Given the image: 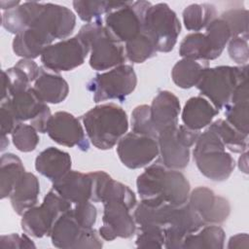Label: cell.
<instances>
[{
	"label": "cell",
	"mask_w": 249,
	"mask_h": 249,
	"mask_svg": "<svg viewBox=\"0 0 249 249\" xmlns=\"http://www.w3.org/2000/svg\"><path fill=\"white\" fill-rule=\"evenodd\" d=\"M137 193L141 199H160L174 206L188 202L191 193L190 183L185 175L167 168L160 160L146 166L136 180Z\"/></svg>",
	"instance_id": "6da1fadb"
},
{
	"label": "cell",
	"mask_w": 249,
	"mask_h": 249,
	"mask_svg": "<svg viewBox=\"0 0 249 249\" xmlns=\"http://www.w3.org/2000/svg\"><path fill=\"white\" fill-rule=\"evenodd\" d=\"M86 134L99 150H109L127 133L128 119L125 111L115 103L96 105L82 116Z\"/></svg>",
	"instance_id": "7a4b0ae2"
},
{
	"label": "cell",
	"mask_w": 249,
	"mask_h": 249,
	"mask_svg": "<svg viewBox=\"0 0 249 249\" xmlns=\"http://www.w3.org/2000/svg\"><path fill=\"white\" fill-rule=\"evenodd\" d=\"M193 156L200 173L212 181L227 180L235 166L234 159L226 151L218 134L209 125L199 134Z\"/></svg>",
	"instance_id": "3957f363"
},
{
	"label": "cell",
	"mask_w": 249,
	"mask_h": 249,
	"mask_svg": "<svg viewBox=\"0 0 249 249\" xmlns=\"http://www.w3.org/2000/svg\"><path fill=\"white\" fill-rule=\"evenodd\" d=\"M77 35L89 49L92 69L104 71L124 64V47L110 35L101 18L83 25Z\"/></svg>",
	"instance_id": "277c9868"
},
{
	"label": "cell",
	"mask_w": 249,
	"mask_h": 249,
	"mask_svg": "<svg viewBox=\"0 0 249 249\" xmlns=\"http://www.w3.org/2000/svg\"><path fill=\"white\" fill-rule=\"evenodd\" d=\"M248 79V65H222L207 67L196 85L200 94L205 96L219 111L231 101L236 87Z\"/></svg>",
	"instance_id": "5b68a950"
},
{
	"label": "cell",
	"mask_w": 249,
	"mask_h": 249,
	"mask_svg": "<svg viewBox=\"0 0 249 249\" xmlns=\"http://www.w3.org/2000/svg\"><path fill=\"white\" fill-rule=\"evenodd\" d=\"M143 32L153 41L157 52L169 53L177 43L181 23L176 13L166 3H158L146 11Z\"/></svg>",
	"instance_id": "8992f818"
},
{
	"label": "cell",
	"mask_w": 249,
	"mask_h": 249,
	"mask_svg": "<svg viewBox=\"0 0 249 249\" xmlns=\"http://www.w3.org/2000/svg\"><path fill=\"white\" fill-rule=\"evenodd\" d=\"M75 25L76 16L69 8L53 3L30 2V19L27 27L39 30L53 41L67 38Z\"/></svg>",
	"instance_id": "52a82bcc"
},
{
	"label": "cell",
	"mask_w": 249,
	"mask_h": 249,
	"mask_svg": "<svg viewBox=\"0 0 249 249\" xmlns=\"http://www.w3.org/2000/svg\"><path fill=\"white\" fill-rule=\"evenodd\" d=\"M137 77L131 65L122 64L109 71L96 74L87 84L95 103L117 99L123 101L136 88Z\"/></svg>",
	"instance_id": "ba28073f"
},
{
	"label": "cell",
	"mask_w": 249,
	"mask_h": 249,
	"mask_svg": "<svg viewBox=\"0 0 249 249\" xmlns=\"http://www.w3.org/2000/svg\"><path fill=\"white\" fill-rule=\"evenodd\" d=\"M71 208L72 203L52 189L39 206L35 205L21 215V229L26 234L36 238L50 235L56 219Z\"/></svg>",
	"instance_id": "9c48e42d"
},
{
	"label": "cell",
	"mask_w": 249,
	"mask_h": 249,
	"mask_svg": "<svg viewBox=\"0 0 249 249\" xmlns=\"http://www.w3.org/2000/svg\"><path fill=\"white\" fill-rule=\"evenodd\" d=\"M151 5L148 1H125L106 14L104 25L114 39L126 43L143 32L145 13Z\"/></svg>",
	"instance_id": "30bf717a"
},
{
	"label": "cell",
	"mask_w": 249,
	"mask_h": 249,
	"mask_svg": "<svg viewBox=\"0 0 249 249\" xmlns=\"http://www.w3.org/2000/svg\"><path fill=\"white\" fill-rule=\"evenodd\" d=\"M52 244L62 249L101 248V236L93 229H84L75 220L72 208L62 213L54 222L50 233Z\"/></svg>",
	"instance_id": "8fae6325"
},
{
	"label": "cell",
	"mask_w": 249,
	"mask_h": 249,
	"mask_svg": "<svg viewBox=\"0 0 249 249\" xmlns=\"http://www.w3.org/2000/svg\"><path fill=\"white\" fill-rule=\"evenodd\" d=\"M89 47L78 36L61 40L44 50L40 58L48 70L58 73L73 70L85 62Z\"/></svg>",
	"instance_id": "7c38bea8"
},
{
	"label": "cell",
	"mask_w": 249,
	"mask_h": 249,
	"mask_svg": "<svg viewBox=\"0 0 249 249\" xmlns=\"http://www.w3.org/2000/svg\"><path fill=\"white\" fill-rule=\"evenodd\" d=\"M133 208L121 199H109L103 202L102 226L98 233L106 241L117 237L129 238L136 232V223L130 211Z\"/></svg>",
	"instance_id": "4fadbf2b"
},
{
	"label": "cell",
	"mask_w": 249,
	"mask_h": 249,
	"mask_svg": "<svg viewBox=\"0 0 249 249\" xmlns=\"http://www.w3.org/2000/svg\"><path fill=\"white\" fill-rule=\"evenodd\" d=\"M117 153L122 163L127 168L146 167L160 154L158 139L132 131L127 132L119 140Z\"/></svg>",
	"instance_id": "5bb4252c"
},
{
	"label": "cell",
	"mask_w": 249,
	"mask_h": 249,
	"mask_svg": "<svg viewBox=\"0 0 249 249\" xmlns=\"http://www.w3.org/2000/svg\"><path fill=\"white\" fill-rule=\"evenodd\" d=\"M204 223L200 216L187 203L175 206L167 226L163 229L164 246L167 249H183L185 238L198 231Z\"/></svg>",
	"instance_id": "9a60e30c"
},
{
	"label": "cell",
	"mask_w": 249,
	"mask_h": 249,
	"mask_svg": "<svg viewBox=\"0 0 249 249\" xmlns=\"http://www.w3.org/2000/svg\"><path fill=\"white\" fill-rule=\"evenodd\" d=\"M46 132L53 141L59 145L78 147L83 152H87L89 148L83 125L75 116L68 112L58 111L52 115Z\"/></svg>",
	"instance_id": "2e32d148"
},
{
	"label": "cell",
	"mask_w": 249,
	"mask_h": 249,
	"mask_svg": "<svg viewBox=\"0 0 249 249\" xmlns=\"http://www.w3.org/2000/svg\"><path fill=\"white\" fill-rule=\"evenodd\" d=\"M188 204L200 216L204 225L224 223L231 212L228 199L217 196L207 187H197L190 193Z\"/></svg>",
	"instance_id": "e0dca14e"
},
{
	"label": "cell",
	"mask_w": 249,
	"mask_h": 249,
	"mask_svg": "<svg viewBox=\"0 0 249 249\" xmlns=\"http://www.w3.org/2000/svg\"><path fill=\"white\" fill-rule=\"evenodd\" d=\"M40 69L41 67L33 59L21 58L13 67L3 70L1 100L31 88L30 83L38 78Z\"/></svg>",
	"instance_id": "ac0fdd59"
},
{
	"label": "cell",
	"mask_w": 249,
	"mask_h": 249,
	"mask_svg": "<svg viewBox=\"0 0 249 249\" xmlns=\"http://www.w3.org/2000/svg\"><path fill=\"white\" fill-rule=\"evenodd\" d=\"M181 105L178 97L168 90H160L150 105L151 121L158 134L162 130L178 125Z\"/></svg>",
	"instance_id": "d6986e66"
},
{
	"label": "cell",
	"mask_w": 249,
	"mask_h": 249,
	"mask_svg": "<svg viewBox=\"0 0 249 249\" xmlns=\"http://www.w3.org/2000/svg\"><path fill=\"white\" fill-rule=\"evenodd\" d=\"M53 190L71 203L90 201L91 177L89 173L70 170L60 179L53 182Z\"/></svg>",
	"instance_id": "ffe728a7"
},
{
	"label": "cell",
	"mask_w": 249,
	"mask_h": 249,
	"mask_svg": "<svg viewBox=\"0 0 249 249\" xmlns=\"http://www.w3.org/2000/svg\"><path fill=\"white\" fill-rule=\"evenodd\" d=\"M46 105L33 88L12 94L0 102V106L8 109L18 123L32 121Z\"/></svg>",
	"instance_id": "44dd1931"
},
{
	"label": "cell",
	"mask_w": 249,
	"mask_h": 249,
	"mask_svg": "<svg viewBox=\"0 0 249 249\" xmlns=\"http://www.w3.org/2000/svg\"><path fill=\"white\" fill-rule=\"evenodd\" d=\"M177 126L162 130L159 133L157 139L161 162L167 168L179 170L189 164L190 149L184 146L177 138Z\"/></svg>",
	"instance_id": "7402d4cb"
},
{
	"label": "cell",
	"mask_w": 249,
	"mask_h": 249,
	"mask_svg": "<svg viewBox=\"0 0 249 249\" xmlns=\"http://www.w3.org/2000/svg\"><path fill=\"white\" fill-rule=\"evenodd\" d=\"M174 207L156 198L141 199L133 212V218L139 229L160 228L163 230L168 224Z\"/></svg>",
	"instance_id": "603a6c76"
},
{
	"label": "cell",
	"mask_w": 249,
	"mask_h": 249,
	"mask_svg": "<svg viewBox=\"0 0 249 249\" xmlns=\"http://www.w3.org/2000/svg\"><path fill=\"white\" fill-rule=\"evenodd\" d=\"M72 160L70 155L55 147H48L43 150L35 159L36 170L54 182L71 170Z\"/></svg>",
	"instance_id": "cb8c5ba5"
},
{
	"label": "cell",
	"mask_w": 249,
	"mask_h": 249,
	"mask_svg": "<svg viewBox=\"0 0 249 249\" xmlns=\"http://www.w3.org/2000/svg\"><path fill=\"white\" fill-rule=\"evenodd\" d=\"M33 89L45 103L58 104L65 100L69 93L68 83L58 73L41 67Z\"/></svg>",
	"instance_id": "d4e9b609"
},
{
	"label": "cell",
	"mask_w": 249,
	"mask_h": 249,
	"mask_svg": "<svg viewBox=\"0 0 249 249\" xmlns=\"http://www.w3.org/2000/svg\"><path fill=\"white\" fill-rule=\"evenodd\" d=\"M219 112L208 99L198 95L187 100L182 109L181 118L184 125L200 131L212 123Z\"/></svg>",
	"instance_id": "484cf974"
},
{
	"label": "cell",
	"mask_w": 249,
	"mask_h": 249,
	"mask_svg": "<svg viewBox=\"0 0 249 249\" xmlns=\"http://www.w3.org/2000/svg\"><path fill=\"white\" fill-rule=\"evenodd\" d=\"M225 108L226 121L240 132L249 134L248 79L236 87L230 103Z\"/></svg>",
	"instance_id": "4316f807"
},
{
	"label": "cell",
	"mask_w": 249,
	"mask_h": 249,
	"mask_svg": "<svg viewBox=\"0 0 249 249\" xmlns=\"http://www.w3.org/2000/svg\"><path fill=\"white\" fill-rule=\"evenodd\" d=\"M40 184L38 178L33 173L25 171L10 196V201L15 212L22 215L26 210L35 206L38 202Z\"/></svg>",
	"instance_id": "83f0119b"
},
{
	"label": "cell",
	"mask_w": 249,
	"mask_h": 249,
	"mask_svg": "<svg viewBox=\"0 0 249 249\" xmlns=\"http://www.w3.org/2000/svg\"><path fill=\"white\" fill-rule=\"evenodd\" d=\"M53 40L33 27H27L15 35L13 40L14 53L27 59L41 56L46 48L52 45Z\"/></svg>",
	"instance_id": "f1b7e54d"
},
{
	"label": "cell",
	"mask_w": 249,
	"mask_h": 249,
	"mask_svg": "<svg viewBox=\"0 0 249 249\" xmlns=\"http://www.w3.org/2000/svg\"><path fill=\"white\" fill-rule=\"evenodd\" d=\"M25 173L21 160L15 154L7 153L0 159V195L1 198L10 197L15 186Z\"/></svg>",
	"instance_id": "f546056e"
},
{
	"label": "cell",
	"mask_w": 249,
	"mask_h": 249,
	"mask_svg": "<svg viewBox=\"0 0 249 249\" xmlns=\"http://www.w3.org/2000/svg\"><path fill=\"white\" fill-rule=\"evenodd\" d=\"M207 67V61L200 62L190 58H182L174 64L171 70L172 81L181 89H191L198 84L203 71Z\"/></svg>",
	"instance_id": "4dcf8cb0"
},
{
	"label": "cell",
	"mask_w": 249,
	"mask_h": 249,
	"mask_svg": "<svg viewBox=\"0 0 249 249\" xmlns=\"http://www.w3.org/2000/svg\"><path fill=\"white\" fill-rule=\"evenodd\" d=\"M225 236L224 230L218 225H205L185 238L183 249H222Z\"/></svg>",
	"instance_id": "1f68e13d"
},
{
	"label": "cell",
	"mask_w": 249,
	"mask_h": 249,
	"mask_svg": "<svg viewBox=\"0 0 249 249\" xmlns=\"http://www.w3.org/2000/svg\"><path fill=\"white\" fill-rule=\"evenodd\" d=\"M179 54L183 58L208 61L213 60V53L204 33L194 32L184 37L179 47Z\"/></svg>",
	"instance_id": "d6a6232c"
},
{
	"label": "cell",
	"mask_w": 249,
	"mask_h": 249,
	"mask_svg": "<svg viewBox=\"0 0 249 249\" xmlns=\"http://www.w3.org/2000/svg\"><path fill=\"white\" fill-rule=\"evenodd\" d=\"M217 17L214 5L209 3L191 4L183 11V22L185 27L194 32H199L206 28Z\"/></svg>",
	"instance_id": "836d02e7"
},
{
	"label": "cell",
	"mask_w": 249,
	"mask_h": 249,
	"mask_svg": "<svg viewBox=\"0 0 249 249\" xmlns=\"http://www.w3.org/2000/svg\"><path fill=\"white\" fill-rule=\"evenodd\" d=\"M211 126L218 134L226 149L232 153H243L248 149V134L240 132L226 120L218 119L212 122Z\"/></svg>",
	"instance_id": "e575fe53"
},
{
	"label": "cell",
	"mask_w": 249,
	"mask_h": 249,
	"mask_svg": "<svg viewBox=\"0 0 249 249\" xmlns=\"http://www.w3.org/2000/svg\"><path fill=\"white\" fill-rule=\"evenodd\" d=\"M125 1H105V0H75L73 8L78 17L89 23L97 19L104 14L120 8Z\"/></svg>",
	"instance_id": "d590c367"
},
{
	"label": "cell",
	"mask_w": 249,
	"mask_h": 249,
	"mask_svg": "<svg viewBox=\"0 0 249 249\" xmlns=\"http://www.w3.org/2000/svg\"><path fill=\"white\" fill-rule=\"evenodd\" d=\"M125 57L133 63H143L157 54L156 47L150 37L142 32L136 38L125 43Z\"/></svg>",
	"instance_id": "8d00e7d4"
},
{
	"label": "cell",
	"mask_w": 249,
	"mask_h": 249,
	"mask_svg": "<svg viewBox=\"0 0 249 249\" xmlns=\"http://www.w3.org/2000/svg\"><path fill=\"white\" fill-rule=\"evenodd\" d=\"M205 29L204 34L210 43L214 58L216 59L221 55L229 41L231 39V29L222 18H216Z\"/></svg>",
	"instance_id": "74e56055"
},
{
	"label": "cell",
	"mask_w": 249,
	"mask_h": 249,
	"mask_svg": "<svg viewBox=\"0 0 249 249\" xmlns=\"http://www.w3.org/2000/svg\"><path fill=\"white\" fill-rule=\"evenodd\" d=\"M38 131L31 125L19 123L12 131V140L15 147L23 153H29L36 149L39 144Z\"/></svg>",
	"instance_id": "f35d334b"
},
{
	"label": "cell",
	"mask_w": 249,
	"mask_h": 249,
	"mask_svg": "<svg viewBox=\"0 0 249 249\" xmlns=\"http://www.w3.org/2000/svg\"><path fill=\"white\" fill-rule=\"evenodd\" d=\"M131 131L137 134L147 135L158 138V132L155 129L152 121L150 106L146 104L136 106L131 113Z\"/></svg>",
	"instance_id": "ab89813d"
},
{
	"label": "cell",
	"mask_w": 249,
	"mask_h": 249,
	"mask_svg": "<svg viewBox=\"0 0 249 249\" xmlns=\"http://www.w3.org/2000/svg\"><path fill=\"white\" fill-rule=\"evenodd\" d=\"M221 18L228 23L231 38H248V11L245 9H231L222 14Z\"/></svg>",
	"instance_id": "60d3db41"
},
{
	"label": "cell",
	"mask_w": 249,
	"mask_h": 249,
	"mask_svg": "<svg viewBox=\"0 0 249 249\" xmlns=\"http://www.w3.org/2000/svg\"><path fill=\"white\" fill-rule=\"evenodd\" d=\"M135 245L138 248H162L164 246V232L160 228L139 229Z\"/></svg>",
	"instance_id": "b9f144b4"
},
{
	"label": "cell",
	"mask_w": 249,
	"mask_h": 249,
	"mask_svg": "<svg viewBox=\"0 0 249 249\" xmlns=\"http://www.w3.org/2000/svg\"><path fill=\"white\" fill-rule=\"evenodd\" d=\"M72 213L77 223L84 229H92L96 222L97 211L89 200L75 204Z\"/></svg>",
	"instance_id": "7bdbcfd3"
},
{
	"label": "cell",
	"mask_w": 249,
	"mask_h": 249,
	"mask_svg": "<svg viewBox=\"0 0 249 249\" xmlns=\"http://www.w3.org/2000/svg\"><path fill=\"white\" fill-rule=\"evenodd\" d=\"M230 57L239 65H245L249 59L248 38L233 37L228 43Z\"/></svg>",
	"instance_id": "ee69618b"
},
{
	"label": "cell",
	"mask_w": 249,
	"mask_h": 249,
	"mask_svg": "<svg viewBox=\"0 0 249 249\" xmlns=\"http://www.w3.org/2000/svg\"><path fill=\"white\" fill-rule=\"evenodd\" d=\"M0 247L2 249L6 248H35L34 242L31 238L26 234H18V233H11L8 235H2L0 238Z\"/></svg>",
	"instance_id": "f6af8a7d"
},
{
	"label": "cell",
	"mask_w": 249,
	"mask_h": 249,
	"mask_svg": "<svg viewBox=\"0 0 249 249\" xmlns=\"http://www.w3.org/2000/svg\"><path fill=\"white\" fill-rule=\"evenodd\" d=\"M19 124L16 121L13 115L8 109L0 106V126H1V136H7L12 133L16 125Z\"/></svg>",
	"instance_id": "bcb514c9"
},
{
	"label": "cell",
	"mask_w": 249,
	"mask_h": 249,
	"mask_svg": "<svg viewBox=\"0 0 249 249\" xmlns=\"http://www.w3.org/2000/svg\"><path fill=\"white\" fill-rule=\"evenodd\" d=\"M52 117L50 107L48 105L45 106V108L42 110V112L32 121H30V124L40 133H46L49 121Z\"/></svg>",
	"instance_id": "7dc6e473"
},
{
	"label": "cell",
	"mask_w": 249,
	"mask_h": 249,
	"mask_svg": "<svg viewBox=\"0 0 249 249\" xmlns=\"http://www.w3.org/2000/svg\"><path fill=\"white\" fill-rule=\"evenodd\" d=\"M249 236L247 233H237L235 235H232L228 243V248L233 249V248H248L249 246Z\"/></svg>",
	"instance_id": "c3c4849f"
},
{
	"label": "cell",
	"mask_w": 249,
	"mask_h": 249,
	"mask_svg": "<svg viewBox=\"0 0 249 249\" xmlns=\"http://www.w3.org/2000/svg\"><path fill=\"white\" fill-rule=\"evenodd\" d=\"M247 156H248L247 151L243 152L241 153V156L239 157V160H238V167L245 174L248 173V157Z\"/></svg>",
	"instance_id": "681fc988"
},
{
	"label": "cell",
	"mask_w": 249,
	"mask_h": 249,
	"mask_svg": "<svg viewBox=\"0 0 249 249\" xmlns=\"http://www.w3.org/2000/svg\"><path fill=\"white\" fill-rule=\"evenodd\" d=\"M0 4H1V9L3 11H8L18 7L20 4V2L19 1H1Z\"/></svg>",
	"instance_id": "f907efd6"
},
{
	"label": "cell",
	"mask_w": 249,
	"mask_h": 249,
	"mask_svg": "<svg viewBox=\"0 0 249 249\" xmlns=\"http://www.w3.org/2000/svg\"><path fill=\"white\" fill-rule=\"evenodd\" d=\"M9 145V139L7 136H1V151L5 150Z\"/></svg>",
	"instance_id": "816d5d0a"
}]
</instances>
